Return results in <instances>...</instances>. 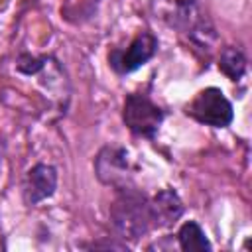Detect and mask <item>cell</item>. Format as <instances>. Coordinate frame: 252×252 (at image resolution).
Wrapping results in <instances>:
<instances>
[{"mask_svg": "<svg viewBox=\"0 0 252 252\" xmlns=\"http://www.w3.org/2000/svg\"><path fill=\"white\" fill-rule=\"evenodd\" d=\"M150 10L156 20L187 33L199 47H209V39H215L211 24L201 14L199 0H150Z\"/></svg>", "mask_w": 252, "mask_h": 252, "instance_id": "6da1fadb", "label": "cell"}, {"mask_svg": "<svg viewBox=\"0 0 252 252\" xmlns=\"http://www.w3.org/2000/svg\"><path fill=\"white\" fill-rule=\"evenodd\" d=\"M110 224L124 240L142 238L152 228L150 199L130 185L120 187L116 199L110 205Z\"/></svg>", "mask_w": 252, "mask_h": 252, "instance_id": "7a4b0ae2", "label": "cell"}, {"mask_svg": "<svg viewBox=\"0 0 252 252\" xmlns=\"http://www.w3.org/2000/svg\"><path fill=\"white\" fill-rule=\"evenodd\" d=\"M185 114L213 128H226L234 118L230 100L217 87H207L199 91L195 98L185 106Z\"/></svg>", "mask_w": 252, "mask_h": 252, "instance_id": "3957f363", "label": "cell"}, {"mask_svg": "<svg viewBox=\"0 0 252 252\" xmlns=\"http://www.w3.org/2000/svg\"><path fill=\"white\" fill-rule=\"evenodd\" d=\"M163 118H165V112L156 102H152L146 94L132 93L126 96L124 108H122V120L132 134L142 138H154Z\"/></svg>", "mask_w": 252, "mask_h": 252, "instance_id": "277c9868", "label": "cell"}, {"mask_svg": "<svg viewBox=\"0 0 252 252\" xmlns=\"http://www.w3.org/2000/svg\"><path fill=\"white\" fill-rule=\"evenodd\" d=\"M158 51V39L154 33L150 32H140L126 49L116 47L110 49L108 53V63L110 67L118 73V75H126L132 73L136 69H140L144 63H148Z\"/></svg>", "mask_w": 252, "mask_h": 252, "instance_id": "5b68a950", "label": "cell"}, {"mask_svg": "<svg viewBox=\"0 0 252 252\" xmlns=\"http://www.w3.org/2000/svg\"><path fill=\"white\" fill-rule=\"evenodd\" d=\"M57 189V169L47 163H35L32 169H28L24 183H22V195L24 203L33 207L47 197H51Z\"/></svg>", "mask_w": 252, "mask_h": 252, "instance_id": "8992f818", "label": "cell"}, {"mask_svg": "<svg viewBox=\"0 0 252 252\" xmlns=\"http://www.w3.org/2000/svg\"><path fill=\"white\" fill-rule=\"evenodd\" d=\"M94 167H96V175L100 181L114 185L116 189L128 185L130 161H128V154L124 148H116V146L102 148L96 158Z\"/></svg>", "mask_w": 252, "mask_h": 252, "instance_id": "52a82bcc", "label": "cell"}, {"mask_svg": "<svg viewBox=\"0 0 252 252\" xmlns=\"http://www.w3.org/2000/svg\"><path fill=\"white\" fill-rule=\"evenodd\" d=\"M183 215V201L173 189H161L150 199V220L154 228H167Z\"/></svg>", "mask_w": 252, "mask_h": 252, "instance_id": "ba28073f", "label": "cell"}, {"mask_svg": "<svg viewBox=\"0 0 252 252\" xmlns=\"http://www.w3.org/2000/svg\"><path fill=\"white\" fill-rule=\"evenodd\" d=\"M219 69L230 79V81H240L244 71H246V57L240 47L226 45L220 51L219 57Z\"/></svg>", "mask_w": 252, "mask_h": 252, "instance_id": "9c48e42d", "label": "cell"}, {"mask_svg": "<svg viewBox=\"0 0 252 252\" xmlns=\"http://www.w3.org/2000/svg\"><path fill=\"white\" fill-rule=\"evenodd\" d=\"M177 242H179V248L185 250V252H191V250H211V242L209 238L205 236L203 228L195 222V220H187L181 224L179 232H177Z\"/></svg>", "mask_w": 252, "mask_h": 252, "instance_id": "30bf717a", "label": "cell"}, {"mask_svg": "<svg viewBox=\"0 0 252 252\" xmlns=\"http://www.w3.org/2000/svg\"><path fill=\"white\" fill-rule=\"evenodd\" d=\"M49 59L51 57H32V55H28V53H22L20 57H18V61H16V67H18V71L20 73H24V75H37V73H41L45 67H47V63H49Z\"/></svg>", "mask_w": 252, "mask_h": 252, "instance_id": "8fae6325", "label": "cell"}]
</instances>
